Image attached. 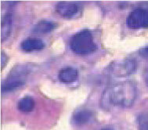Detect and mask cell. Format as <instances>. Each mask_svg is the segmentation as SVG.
<instances>
[{"instance_id": "1", "label": "cell", "mask_w": 148, "mask_h": 130, "mask_svg": "<svg viewBox=\"0 0 148 130\" xmlns=\"http://www.w3.org/2000/svg\"><path fill=\"white\" fill-rule=\"evenodd\" d=\"M137 87L134 82L124 81L108 87L103 92L100 105L104 110L129 108L137 98Z\"/></svg>"}, {"instance_id": "2", "label": "cell", "mask_w": 148, "mask_h": 130, "mask_svg": "<svg viewBox=\"0 0 148 130\" xmlns=\"http://www.w3.org/2000/svg\"><path fill=\"white\" fill-rule=\"evenodd\" d=\"M70 48L75 54L86 56L94 53L97 46L92 33L88 30H82L73 35L70 41Z\"/></svg>"}, {"instance_id": "3", "label": "cell", "mask_w": 148, "mask_h": 130, "mask_svg": "<svg viewBox=\"0 0 148 130\" xmlns=\"http://www.w3.org/2000/svg\"><path fill=\"white\" fill-rule=\"evenodd\" d=\"M137 61L132 58L114 60L108 67V73L116 78H125L137 70Z\"/></svg>"}, {"instance_id": "4", "label": "cell", "mask_w": 148, "mask_h": 130, "mask_svg": "<svg viewBox=\"0 0 148 130\" xmlns=\"http://www.w3.org/2000/svg\"><path fill=\"white\" fill-rule=\"evenodd\" d=\"M28 74L27 68L18 67L11 71L7 79L2 83L1 91L2 93H10L15 92L25 84L26 76Z\"/></svg>"}, {"instance_id": "5", "label": "cell", "mask_w": 148, "mask_h": 130, "mask_svg": "<svg viewBox=\"0 0 148 130\" xmlns=\"http://www.w3.org/2000/svg\"><path fill=\"white\" fill-rule=\"evenodd\" d=\"M127 26L133 29L139 30L148 27V10L139 7L131 11L127 16Z\"/></svg>"}, {"instance_id": "6", "label": "cell", "mask_w": 148, "mask_h": 130, "mask_svg": "<svg viewBox=\"0 0 148 130\" xmlns=\"http://www.w3.org/2000/svg\"><path fill=\"white\" fill-rule=\"evenodd\" d=\"M55 10L60 16L65 19H75L82 13L81 5L72 2H59L55 6Z\"/></svg>"}, {"instance_id": "7", "label": "cell", "mask_w": 148, "mask_h": 130, "mask_svg": "<svg viewBox=\"0 0 148 130\" xmlns=\"http://www.w3.org/2000/svg\"><path fill=\"white\" fill-rule=\"evenodd\" d=\"M93 118L92 111L87 108H78L74 111L71 116V123L76 127L87 125Z\"/></svg>"}, {"instance_id": "8", "label": "cell", "mask_w": 148, "mask_h": 130, "mask_svg": "<svg viewBox=\"0 0 148 130\" xmlns=\"http://www.w3.org/2000/svg\"><path fill=\"white\" fill-rule=\"evenodd\" d=\"M78 78V70L75 68H62L58 73L60 81L64 84H71L77 81Z\"/></svg>"}, {"instance_id": "9", "label": "cell", "mask_w": 148, "mask_h": 130, "mask_svg": "<svg viewBox=\"0 0 148 130\" xmlns=\"http://www.w3.org/2000/svg\"><path fill=\"white\" fill-rule=\"evenodd\" d=\"M21 48L24 52L39 51L45 48V43L39 38H30L22 42Z\"/></svg>"}, {"instance_id": "10", "label": "cell", "mask_w": 148, "mask_h": 130, "mask_svg": "<svg viewBox=\"0 0 148 130\" xmlns=\"http://www.w3.org/2000/svg\"><path fill=\"white\" fill-rule=\"evenodd\" d=\"M13 16L10 13H6L1 21V41L4 42L10 37L12 31Z\"/></svg>"}, {"instance_id": "11", "label": "cell", "mask_w": 148, "mask_h": 130, "mask_svg": "<svg viewBox=\"0 0 148 130\" xmlns=\"http://www.w3.org/2000/svg\"><path fill=\"white\" fill-rule=\"evenodd\" d=\"M57 25L56 22L47 20H42L38 21L33 27V32L36 34H48L55 30Z\"/></svg>"}, {"instance_id": "12", "label": "cell", "mask_w": 148, "mask_h": 130, "mask_svg": "<svg viewBox=\"0 0 148 130\" xmlns=\"http://www.w3.org/2000/svg\"><path fill=\"white\" fill-rule=\"evenodd\" d=\"M35 102L34 99L30 96H24L19 100L17 103V108L20 111L24 113H29L34 110Z\"/></svg>"}, {"instance_id": "13", "label": "cell", "mask_w": 148, "mask_h": 130, "mask_svg": "<svg viewBox=\"0 0 148 130\" xmlns=\"http://www.w3.org/2000/svg\"><path fill=\"white\" fill-rule=\"evenodd\" d=\"M139 130H148V114H142L139 118Z\"/></svg>"}, {"instance_id": "14", "label": "cell", "mask_w": 148, "mask_h": 130, "mask_svg": "<svg viewBox=\"0 0 148 130\" xmlns=\"http://www.w3.org/2000/svg\"><path fill=\"white\" fill-rule=\"evenodd\" d=\"M7 62H8V57L4 52H2L1 53V68L2 69L5 68Z\"/></svg>"}, {"instance_id": "15", "label": "cell", "mask_w": 148, "mask_h": 130, "mask_svg": "<svg viewBox=\"0 0 148 130\" xmlns=\"http://www.w3.org/2000/svg\"><path fill=\"white\" fill-rule=\"evenodd\" d=\"M140 53L142 57H145V58H148V45H147V46H144L143 48L140 49Z\"/></svg>"}, {"instance_id": "16", "label": "cell", "mask_w": 148, "mask_h": 130, "mask_svg": "<svg viewBox=\"0 0 148 130\" xmlns=\"http://www.w3.org/2000/svg\"><path fill=\"white\" fill-rule=\"evenodd\" d=\"M144 80H145L146 84H147L148 87V69L146 70L145 74H144Z\"/></svg>"}, {"instance_id": "17", "label": "cell", "mask_w": 148, "mask_h": 130, "mask_svg": "<svg viewBox=\"0 0 148 130\" xmlns=\"http://www.w3.org/2000/svg\"><path fill=\"white\" fill-rule=\"evenodd\" d=\"M101 130H113V129H108V128H107V129H103Z\"/></svg>"}]
</instances>
